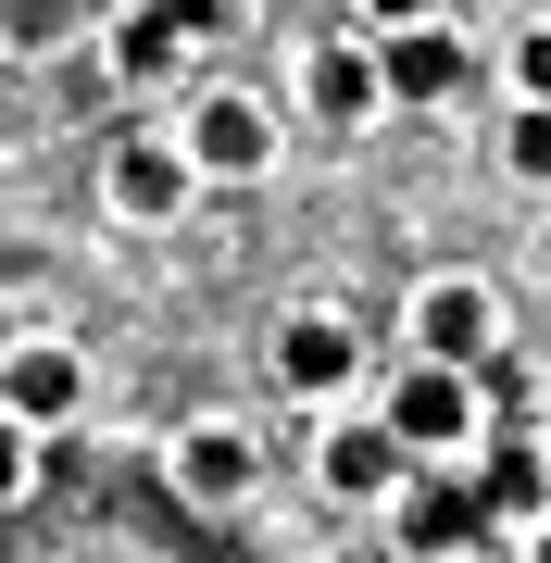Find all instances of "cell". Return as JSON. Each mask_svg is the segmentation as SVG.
<instances>
[{
  "instance_id": "obj_3",
  "label": "cell",
  "mask_w": 551,
  "mask_h": 563,
  "mask_svg": "<svg viewBox=\"0 0 551 563\" xmlns=\"http://www.w3.org/2000/svg\"><path fill=\"white\" fill-rule=\"evenodd\" d=\"M176 151L201 163V188H264L276 176V113L251 101V88H201V101L176 113Z\"/></svg>"
},
{
  "instance_id": "obj_8",
  "label": "cell",
  "mask_w": 551,
  "mask_h": 563,
  "mask_svg": "<svg viewBox=\"0 0 551 563\" xmlns=\"http://www.w3.org/2000/svg\"><path fill=\"white\" fill-rule=\"evenodd\" d=\"M164 488H176L188 514H239L251 488H264V439H251V426H225V413L176 426V451H164Z\"/></svg>"
},
{
  "instance_id": "obj_7",
  "label": "cell",
  "mask_w": 551,
  "mask_h": 563,
  "mask_svg": "<svg viewBox=\"0 0 551 563\" xmlns=\"http://www.w3.org/2000/svg\"><path fill=\"white\" fill-rule=\"evenodd\" d=\"M276 388L301 413H327V401H351V388H364V325L351 313H327V301H301L276 325Z\"/></svg>"
},
{
  "instance_id": "obj_4",
  "label": "cell",
  "mask_w": 551,
  "mask_h": 563,
  "mask_svg": "<svg viewBox=\"0 0 551 563\" xmlns=\"http://www.w3.org/2000/svg\"><path fill=\"white\" fill-rule=\"evenodd\" d=\"M401 351H439V363H489V351H502V288H489V276H464V263L414 276V301H401Z\"/></svg>"
},
{
  "instance_id": "obj_2",
  "label": "cell",
  "mask_w": 551,
  "mask_h": 563,
  "mask_svg": "<svg viewBox=\"0 0 551 563\" xmlns=\"http://www.w3.org/2000/svg\"><path fill=\"white\" fill-rule=\"evenodd\" d=\"M376 514L401 526V551H414V563H464V551H502V526H489V501H476V476H451V463H414V476L388 488Z\"/></svg>"
},
{
  "instance_id": "obj_17",
  "label": "cell",
  "mask_w": 551,
  "mask_h": 563,
  "mask_svg": "<svg viewBox=\"0 0 551 563\" xmlns=\"http://www.w3.org/2000/svg\"><path fill=\"white\" fill-rule=\"evenodd\" d=\"M164 13L188 25V51H213V38H225V25H239V0H164Z\"/></svg>"
},
{
  "instance_id": "obj_12",
  "label": "cell",
  "mask_w": 551,
  "mask_h": 563,
  "mask_svg": "<svg viewBox=\"0 0 551 563\" xmlns=\"http://www.w3.org/2000/svg\"><path fill=\"white\" fill-rule=\"evenodd\" d=\"M476 501H489L502 539H527V526L551 514V439L527 426V439H476Z\"/></svg>"
},
{
  "instance_id": "obj_13",
  "label": "cell",
  "mask_w": 551,
  "mask_h": 563,
  "mask_svg": "<svg viewBox=\"0 0 551 563\" xmlns=\"http://www.w3.org/2000/svg\"><path fill=\"white\" fill-rule=\"evenodd\" d=\"M101 51H113V76H125V88H164V76H176V63H188V25L164 13V0H125V13H113V38H101Z\"/></svg>"
},
{
  "instance_id": "obj_1",
  "label": "cell",
  "mask_w": 551,
  "mask_h": 563,
  "mask_svg": "<svg viewBox=\"0 0 551 563\" xmlns=\"http://www.w3.org/2000/svg\"><path fill=\"white\" fill-rule=\"evenodd\" d=\"M489 363H439V351H401L388 363V388H376V413H388V439H401L414 463H464L476 439H489Z\"/></svg>"
},
{
  "instance_id": "obj_19",
  "label": "cell",
  "mask_w": 551,
  "mask_h": 563,
  "mask_svg": "<svg viewBox=\"0 0 551 563\" xmlns=\"http://www.w3.org/2000/svg\"><path fill=\"white\" fill-rule=\"evenodd\" d=\"M514 563H551V514H539V526H527V539H514Z\"/></svg>"
},
{
  "instance_id": "obj_10",
  "label": "cell",
  "mask_w": 551,
  "mask_h": 563,
  "mask_svg": "<svg viewBox=\"0 0 551 563\" xmlns=\"http://www.w3.org/2000/svg\"><path fill=\"white\" fill-rule=\"evenodd\" d=\"M0 413L38 426V439H63V426L88 413V351L76 339H13L0 351Z\"/></svg>"
},
{
  "instance_id": "obj_9",
  "label": "cell",
  "mask_w": 551,
  "mask_h": 563,
  "mask_svg": "<svg viewBox=\"0 0 551 563\" xmlns=\"http://www.w3.org/2000/svg\"><path fill=\"white\" fill-rule=\"evenodd\" d=\"M376 76H388V113H439V101L476 88V51L451 38V13H427V25H388L376 38Z\"/></svg>"
},
{
  "instance_id": "obj_6",
  "label": "cell",
  "mask_w": 551,
  "mask_h": 563,
  "mask_svg": "<svg viewBox=\"0 0 551 563\" xmlns=\"http://www.w3.org/2000/svg\"><path fill=\"white\" fill-rule=\"evenodd\" d=\"M401 476H414V451L388 439V413L327 401V426H313V488H327V501H351V514H376Z\"/></svg>"
},
{
  "instance_id": "obj_18",
  "label": "cell",
  "mask_w": 551,
  "mask_h": 563,
  "mask_svg": "<svg viewBox=\"0 0 551 563\" xmlns=\"http://www.w3.org/2000/svg\"><path fill=\"white\" fill-rule=\"evenodd\" d=\"M351 13H364L376 38H388V25H427V13H451V0H351Z\"/></svg>"
},
{
  "instance_id": "obj_14",
  "label": "cell",
  "mask_w": 551,
  "mask_h": 563,
  "mask_svg": "<svg viewBox=\"0 0 551 563\" xmlns=\"http://www.w3.org/2000/svg\"><path fill=\"white\" fill-rule=\"evenodd\" d=\"M502 163L527 188H551V101H514V125H502Z\"/></svg>"
},
{
  "instance_id": "obj_15",
  "label": "cell",
  "mask_w": 551,
  "mask_h": 563,
  "mask_svg": "<svg viewBox=\"0 0 551 563\" xmlns=\"http://www.w3.org/2000/svg\"><path fill=\"white\" fill-rule=\"evenodd\" d=\"M25 488H38V426H13V413H0V514H13Z\"/></svg>"
},
{
  "instance_id": "obj_11",
  "label": "cell",
  "mask_w": 551,
  "mask_h": 563,
  "mask_svg": "<svg viewBox=\"0 0 551 563\" xmlns=\"http://www.w3.org/2000/svg\"><path fill=\"white\" fill-rule=\"evenodd\" d=\"M301 113L327 125V139H364V125L388 113V76H376V25H364V38H313V51H301Z\"/></svg>"
},
{
  "instance_id": "obj_16",
  "label": "cell",
  "mask_w": 551,
  "mask_h": 563,
  "mask_svg": "<svg viewBox=\"0 0 551 563\" xmlns=\"http://www.w3.org/2000/svg\"><path fill=\"white\" fill-rule=\"evenodd\" d=\"M502 76H514V101H551V25H527V38L502 51Z\"/></svg>"
},
{
  "instance_id": "obj_5",
  "label": "cell",
  "mask_w": 551,
  "mask_h": 563,
  "mask_svg": "<svg viewBox=\"0 0 551 563\" xmlns=\"http://www.w3.org/2000/svg\"><path fill=\"white\" fill-rule=\"evenodd\" d=\"M188 201H201V163H188L176 139L125 125V139L101 151V213H113V225H176Z\"/></svg>"
}]
</instances>
